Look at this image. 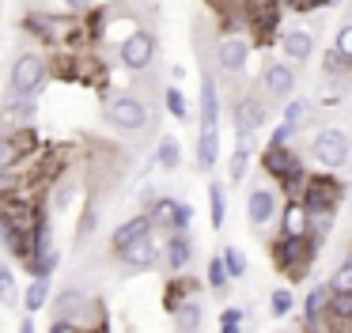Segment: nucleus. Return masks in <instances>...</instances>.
I'll return each mask as SVG.
<instances>
[{"instance_id": "nucleus-1", "label": "nucleus", "mask_w": 352, "mask_h": 333, "mask_svg": "<svg viewBox=\"0 0 352 333\" xmlns=\"http://www.w3.org/2000/svg\"><path fill=\"white\" fill-rule=\"evenodd\" d=\"M341 201H344V182L337 174H307V186L296 197L307 219H333Z\"/></svg>"}, {"instance_id": "nucleus-2", "label": "nucleus", "mask_w": 352, "mask_h": 333, "mask_svg": "<svg viewBox=\"0 0 352 333\" xmlns=\"http://www.w3.org/2000/svg\"><path fill=\"white\" fill-rule=\"evenodd\" d=\"M314 257H318V242L311 235H280L273 242V265H276V272L292 277V284L307 277Z\"/></svg>"}, {"instance_id": "nucleus-3", "label": "nucleus", "mask_w": 352, "mask_h": 333, "mask_svg": "<svg viewBox=\"0 0 352 333\" xmlns=\"http://www.w3.org/2000/svg\"><path fill=\"white\" fill-rule=\"evenodd\" d=\"M46 76H50V61L42 57L38 50H27L12 61V72H8V87L12 98H38V91L46 87Z\"/></svg>"}, {"instance_id": "nucleus-4", "label": "nucleus", "mask_w": 352, "mask_h": 333, "mask_svg": "<svg viewBox=\"0 0 352 333\" xmlns=\"http://www.w3.org/2000/svg\"><path fill=\"white\" fill-rule=\"evenodd\" d=\"M261 171H265L273 182H280V186L288 189V197H292V201H296V197H299V189L307 186L303 159H299L292 148H265V151H261Z\"/></svg>"}, {"instance_id": "nucleus-5", "label": "nucleus", "mask_w": 352, "mask_h": 333, "mask_svg": "<svg viewBox=\"0 0 352 333\" xmlns=\"http://www.w3.org/2000/svg\"><path fill=\"white\" fill-rule=\"evenodd\" d=\"M107 121L118 129V133H144L148 121H152V110H148L144 98L122 91V95H114L107 103Z\"/></svg>"}, {"instance_id": "nucleus-6", "label": "nucleus", "mask_w": 352, "mask_h": 333, "mask_svg": "<svg viewBox=\"0 0 352 333\" xmlns=\"http://www.w3.org/2000/svg\"><path fill=\"white\" fill-rule=\"evenodd\" d=\"M349 136H344V129H318V133L311 136V159L322 166H329V171H341L344 163H349Z\"/></svg>"}, {"instance_id": "nucleus-7", "label": "nucleus", "mask_w": 352, "mask_h": 333, "mask_svg": "<svg viewBox=\"0 0 352 333\" xmlns=\"http://www.w3.org/2000/svg\"><path fill=\"white\" fill-rule=\"evenodd\" d=\"M118 57H122L125 68H133V72H148L155 61V34L144 27H133L129 34H125V42L118 45Z\"/></svg>"}, {"instance_id": "nucleus-8", "label": "nucleus", "mask_w": 352, "mask_h": 333, "mask_svg": "<svg viewBox=\"0 0 352 333\" xmlns=\"http://www.w3.org/2000/svg\"><path fill=\"white\" fill-rule=\"evenodd\" d=\"M114 254H118V261H122L129 272H148V269L160 265L163 246H160L155 235H144V239H137V242H125L122 250H114Z\"/></svg>"}, {"instance_id": "nucleus-9", "label": "nucleus", "mask_w": 352, "mask_h": 333, "mask_svg": "<svg viewBox=\"0 0 352 333\" xmlns=\"http://www.w3.org/2000/svg\"><path fill=\"white\" fill-rule=\"evenodd\" d=\"M23 27L31 30V34H38L42 42H61L65 34L80 30L76 23H72V15H46V12H31L23 19Z\"/></svg>"}, {"instance_id": "nucleus-10", "label": "nucleus", "mask_w": 352, "mask_h": 333, "mask_svg": "<svg viewBox=\"0 0 352 333\" xmlns=\"http://www.w3.org/2000/svg\"><path fill=\"white\" fill-rule=\"evenodd\" d=\"M261 87L269 91V98H280V103L296 98V68L284 65V61H269L265 72H261Z\"/></svg>"}, {"instance_id": "nucleus-11", "label": "nucleus", "mask_w": 352, "mask_h": 333, "mask_svg": "<svg viewBox=\"0 0 352 333\" xmlns=\"http://www.w3.org/2000/svg\"><path fill=\"white\" fill-rule=\"evenodd\" d=\"M269 125V110L265 103H258V98H239L235 103V129H239V140H254V133L258 129Z\"/></svg>"}, {"instance_id": "nucleus-12", "label": "nucleus", "mask_w": 352, "mask_h": 333, "mask_svg": "<svg viewBox=\"0 0 352 333\" xmlns=\"http://www.w3.org/2000/svg\"><path fill=\"white\" fill-rule=\"evenodd\" d=\"M276 193L269 186H254L250 193H246V219H250V227H269L276 219Z\"/></svg>"}, {"instance_id": "nucleus-13", "label": "nucleus", "mask_w": 352, "mask_h": 333, "mask_svg": "<svg viewBox=\"0 0 352 333\" xmlns=\"http://www.w3.org/2000/svg\"><path fill=\"white\" fill-rule=\"evenodd\" d=\"M246 61H250V42H246L243 34H223L220 42H216V65H220L223 72H243Z\"/></svg>"}, {"instance_id": "nucleus-14", "label": "nucleus", "mask_w": 352, "mask_h": 333, "mask_svg": "<svg viewBox=\"0 0 352 333\" xmlns=\"http://www.w3.org/2000/svg\"><path fill=\"white\" fill-rule=\"evenodd\" d=\"M280 50H284V57L292 61V68L296 65H307V61L314 57V34L307 27H292V30H280ZM284 61V65H288Z\"/></svg>"}, {"instance_id": "nucleus-15", "label": "nucleus", "mask_w": 352, "mask_h": 333, "mask_svg": "<svg viewBox=\"0 0 352 333\" xmlns=\"http://www.w3.org/2000/svg\"><path fill=\"white\" fill-rule=\"evenodd\" d=\"M246 19H250V30L258 38V45H269L280 30V8L261 4V8H246Z\"/></svg>"}, {"instance_id": "nucleus-16", "label": "nucleus", "mask_w": 352, "mask_h": 333, "mask_svg": "<svg viewBox=\"0 0 352 333\" xmlns=\"http://www.w3.org/2000/svg\"><path fill=\"white\" fill-rule=\"evenodd\" d=\"M87 307H91V303H87V295L80 292V288H65L54 303V314H57V322H69V325H80V330H84V310Z\"/></svg>"}, {"instance_id": "nucleus-17", "label": "nucleus", "mask_w": 352, "mask_h": 333, "mask_svg": "<svg viewBox=\"0 0 352 333\" xmlns=\"http://www.w3.org/2000/svg\"><path fill=\"white\" fill-rule=\"evenodd\" d=\"M201 129H220V91L212 72H201Z\"/></svg>"}, {"instance_id": "nucleus-18", "label": "nucleus", "mask_w": 352, "mask_h": 333, "mask_svg": "<svg viewBox=\"0 0 352 333\" xmlns=\"http://www.w3.org/2000/svg\"><path fill=\"white\" fill-rule=\"evenodd\" d=\"M220 163V129H201L197 133V171L208 174Z\"/></svg>"}, {"instance_id": "nucleus-19", "label": "nucleus", "mask_w": 352, "mask_h": 333, "mask_svg": "<svg viewBox=\"0 0 352 333\" xmlns=\"http://www.w3.org/2000/svg\"><path fill=\"white\" fill-rule=\"evenodd\" d=\"M193 257V242L190 235H167V246H163V261H167L170 272H182Z\"/></svg>"}, {"instance_id": "nucleus-20", "label": "nucleus", "mask_w": 352, "mask_h": 333, "mask_svg": "<svg viewBox=\"0 0 352 333\" xmlns=\"http://www.w3.org/2000/svg\"><path fill=\"white\" fill-rule=\"evenodd\" d=\"M144 235H152V219L140 212V216H133V219H125L122 227H118L114 235H110V242H114V250H122L125 242H137V239H144Z\"/></svg>"}, {"instance_id": "nucleus-21", "label": "nucleus", "mask_w": 352, "mask_h": 333, "mask_svg": "<svg viewBox=\"0 0 352 333\" xmlns=\"http://www.w3.org/2000/svg\"><path fill=\"white\" fill-rule=\"evenodd\" d=\"M193 292H201V280L197 277H175L167 284V310L175 314L182 303H190L193 299Z\"/></svg>"}, {"instance_id": "nucleus-22", "label": "nucleus", "mask_w": 352, "mask_h": 333, "mask_svg": "<svg viewBox=\"0 0 352 333\" xmlns=\"http://www.w3.org/2000/svg\"><path fill=\"white\" fill-rule=\"evenodd\" d=\"M155 166H163V171H178L182 166V144H178V136H160V144H155V155H152Z\"/></svg>"}, {"instance_id": "nucleus-23", "label": "nucleus", "mask_w": 352, "mask_h": 333, "mask_svg": "<svg viewBox=\"0 0 352 333\" xmlns=\"http://www.w3.org/2000/svg\"><path fill=\"white\" fill-rule=\"evenodd\" d=\"M250 159H254V140H239L235 151H231V163H228V182H231V186H239V182L246 178Z\"/></svg>"}, {"instance_id": "nucleus-24", "label": "nucleus", "mask_w": 352, "mask_h": 333, "mask_svg": "<svg viewBox=\"0 0 352 333\" xmlns=\"http://www.w3.org/2000/svg\"><path fill=\"white\" fill-rule=\"evenodd\" d=\"M170 318H175V330L178 333H197L201 322H205V307H201V299H190V303H182Z\"/></svg>"}, {"instance_id": "nucleus-25", "label": "nucleus", "mask_w": 352, "mask_h": 333, "mask_svg": "<svg viewBox=\"0 0 352 333\" xmlns=\"http://www.w3.org/2000/svg\"><path fill=\"white\" fill-rule=\"evenodd\" d=\"M276 216H280V235H307L311 231V219L303 216V208H299L296 201H292L284 212H276Z\"/></svg>"}, {"instance_id": "nucleus-26", "label": "nucleus", "mask_w": 352, "mask_h": 333, "mask_svg": "<svg viewBox=\"0 0 352 333\" xmlns=\"http://www.w3.org/2000/svg\"><path fill=\"white\" fill-rule=\"evenodd\" d=\"M208 219H212V227L220 231L223 219H228V193H223V182H208Z\"/></svg>"}, {"instance_id": "nucleus-27", "label": "nucleus", "mask_w": 352, "mask_h": 333, "mask_svg": "<svg viewBox=\"0 0 352 333\" xmlns=\"http://www.w3.org/2000/svg\"><path fill=\"white\" fill-rule=\"evenodd\" d=\"M23 307H27V318L50 307V280H31V288L23 292Z\"/></svg>"}, {"instance_id": "nucleus-28", "label": "nucleus", "mask_w": 352, "mask_h": 333, "mask_svg": "<svg viewBox=\"0 0 352 333\" xmlns=\"http://www.w3.org/2000/svg\"><path fill=\"white\" fill-rule=\"evenodd\" d=\"M220 265L228 272V280H243L246 277V254L239 246H223L220 250Z\"/></svg>"}, {"instance_id": "nucleus-29", "label": "nucleus", "mask_w": 352, "mask_h": 333, "mask_svg": "<svg viewBox=\"0 0 352 333\" xmlns=\"http://www.w3.org/2000/svg\"><path fill=\"white\" fill-rule=\"evenodd\" d=\"M193 224V208L186 201H175L170 204V216H167V231L170 235H186V227Z\"/></svg>"}, {"instance_id": "nucleus-30", "label": "nucleus", "mask_w": 352, "mask_h": 333, "mask_svg": "<svg viewBox=\"0 0 352 333\" xmlns=\"http://www.w3.org/2000/svg\"><path fill=\"white\" fill-rule=\"evenodd\" d=\"M329 295H352V261L344 257L341 265H337V272L329 277Z\"/></svg>"}, {"instance_id": "nucleus-31", "label": "nucleus", "mask_w": 352, "mask_h": 333, "mask_svg": "<svg viewBox=\"0 0 352 333\" xmlns=\"http://www.w3.org/2000/svg\"><path fill=\"white\" fill-rule=\"evenodd\" d=\"M322 72H326V76H333V80H344V76L352 72V61H344L341 53L326 50V53H322Z\"/></svg>"}, {"instance_id": "nucleus-32", "label": "nucleus", "mask_w": 352, "mask_h": 333, "mask_svg": "<svg viewBox=\"0 0 352 333\" xmlns=\"http://www.w3.org/2000/svg\"><path fill=\"white\" fill-rule=\"evenodd\" d=\"M0 303H4V307H16V303H19L16 272H12L8 265H0Z\"/></svg>"}, {"instance_id": "nucleus-33", "label": "nucleus", "mask_w": 352, "mask_h": 333, "mask_svg": "<svg viewBox=\"0 0 352 333\" xmlns=\"http://www.w3.org/2000/svg\"><path fill=\"white\" fill-rule=\"evenodd\" d=\"M292 307H296V295H292L288 288H276V292L269 295V314L273 318H288Z\"/></svg>"}, {"instance_id": "nucleus-34", "label": "nucleus", "mask_w": 352, "mask_h": 333, "mask_svg": "<svg viewBox=\"0 0 352 333\" xmlns=\"http://www.w3.org/2000/svg\"><path fill=\"white\" fill-rule=\"evenodd\" d=\"M163 103H167V110L175 114L178 121H186V118H190V103H186L182 87H167V91H163Z\"/></svg>"}, {"instance_id": "nucleus-35", "label": "nucleus", "mask_w": 352, "mask_h": 333, "mask_svg": "<svg viewBox=\"0 0 352 333\" xmlns=\"http://www.w3.org/2000/svg\"><path fill=\"white\" fill-rule=\"evenodd\" d=\"M205 284L212 288V292H223V288H228V272H223V265H220V254L208 257V265H205Z\"/></svg>"}, {"instance_id": "nucleus-36", "label": "nucleus", "mask_w": 352, "mask_h": 333, "mask_svg": "<svg viewBox=\"0 0 352 333\" xmlns=\"http://www.w3.org/2000/svg\"><path fill=\"white\" fill-rule=\"evenodd\" d=\"M307 110H311L307 98H288V106H284V125L299 129V125H303V118H307Z\"/></svg>"}, {"instance_id": "nucleus-37", "label": "nucleus", "mask_w": 352, "mask_h": 333, "mask_svg": "<svg viewBox=\"0 0 352 333\" xmlns=\"http://www.w3.org/2000/svg\"><path fill=\"white\" fill-rule=\"evenodd\" d=\"M23 193V174L19 171H8V174H0V201H12V197Z\"/></svg>"}, {"instance_id": "nucleus-38", "label": "nucleus", "mask_w": 352, "mask_h": 333, "mask_svg": "<svg viewBox=\"0 0 352 333\" xmlns=\"http://www.w3.org/2000/svg\"><path fill=\"white\" fill-rule=\"evenodd\" d=\"M19 151H16V144L8 140V136H0V174H8V171H16V163H19Z\"/></svg>"}, {"instance_id": "nucleus-39", "label": "nucleus", "mask_w": 352, "mask_h": 333, "mask_svg": "<svg viewBox=\"0 0 352 333\" xmlns=\"http://www.w3.org/2000/svg\"><path fill=\"white\" fill-rule=\"evenodd\" d=\"M220 333H243V310H239V307H223L220 310Z\"/></svg>"}, {"instance_id": "nucleus-40", "label": "nucleus", "mask_w": 352, "mask_h": 333, "mask_svg": "<svg viewBox=\"0 0 352 333\" xmlns=\"http://www.w3.org/2000/svg\"><path fill=\"white\" fill-rule=\"evenodd\" d=\"M333 53H341L344 61H352V23H341L333 38Z\"/></svg>"}, {"instance_id": "nucleus-41", "label": "nucleus", "mask_w": 352, "mask_h": 333, "mask_svg": "<svg viewBox=\"0 0 352 333\" xmlns=\"http://www.w3.org/2000/svg\"><path fill=\"white\" fill-rule=\"evenodd\" d=\"M292 136H296V129H292V125H284V121H280V125H276L273 133H269V148H288V140H292Z\"/></svg>"}, {"instance_id": "nucleus-42", "label": "nucleus", "mask_w": 352, "mask_h": 333, "mask_svg": "<svg viewBox=\"0 0 352 333\" xmlns=\"http://www.w3.org/2000/svg\"><path fill=\"white\" fill-rule=\"evenodd\" d=\"M19 333H38L34 330V318H23V322H19Z\"/></svg>"}]
</instances>
